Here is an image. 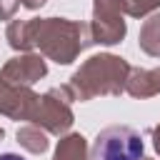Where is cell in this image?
Instances as JSON below:
<instances>
[{
	"label": "cell",
	"mask_w": 160,
	"mask_h": 160,
	"mask_svg": "<svg viewBox=\"0 0 160 160\" xmlns=\"http://www.w3.org/2000/svg\"><path fill=\"white\" fill-rule=\"evenodd\" d=\"M92 160H142V138L128 125L102 130L92 145Z\"/></svg>",
	"instance_id": "6da1fadb"
},
{
	"label": "cell",
	"mask_w": 160,
	"mask_h": 160,
	"mask_svg": "<svg viewBox=\"0 0 160 160\" xmlns=\"http://www.w3.org/2000/svg\"><path fill=\"white\" fill-rule=\"evenodd\" d=\"M0 160H25V158H20V155H12V152H2V155H0Z\"/></svg>",
	"instance_id": "7a4b0ae2"
}]
</instances>
